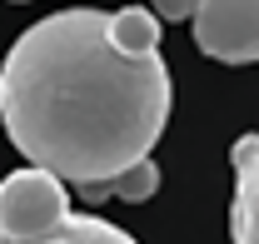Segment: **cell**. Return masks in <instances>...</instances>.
Returning a JSON list of instances; mask_svg holds the SVG:
<instances>
[{
    "label": "cell",
    "mask_w": 259,
    "mask_h": 244,
    "mask_svg": "<svg viewBox=\"0 0 259 244\" xmlns=\"http://www.w3.org/2000/svg\"><path fill=\"white\" fill-rule=\"evenodd\" d=\"M160 20L125 10H55L35 20L0 65L5 140L75 189L135 170L160 145L175 85Z\"/></svg>",
    "instance_id": "obj_1"
},
{
    "label": "cell",
    "mask_w": 259,
    "mask_h": 244,
    "mask_svg": "<svg viewBox=\"0 0 259 244\" xmlns=\"http://www.w3.org/2000/svg\"><path fill=\"white\" fill-rule=\"evenodd\" d=\"M0 244H140V239L125 234L120 224L100 219V214H75L70 210L50 234H35V239H5V234H0Z\"/></svg>",
    "instance_id": "obj_5"
},
{
    "label": "cell",
    "mask_w": 259,
    "mask_h": 244,
    "mask_svg": "<svg viewBox=\"0 0 259 244\" xmlns=\"http://www.w3.org/2000/svg\"><path fill=\"white\" fill-rule=\"evenodd\" d=\"M160 189V170H155V159H140L135 170L125 175H115V180H100V184H85L80 189V199L95 210V205H110V199H130V205H140V199H150Z\"/></svg>",
    "instance_id": "obj_6"
},
{
    "label": "cell",
    "mask_w": 259,
    "mask_h": 244,
    "mask_svg": "<svg viewBox=\"0 0 259 244\" xmlns=\"http://www.w3.org/2000/svg\"><path fill=\"white\" fill-rule=\"evenodd\" d=\"M194 45L220 65H254L259 60V0H199Z\"/></svg>",
    "instance_id": "obj_3"
},
{
    "label": "cell",
    "mask_w": 259,
    "mask_h": 244,
    "mask_svg": "<svg viewBox=\"0 0 259 244\" xmlns=\"http://www.w3.org/2000/svg\"><path fill=\"white\" fill-rule=\"evenodd\" d=\"M234 205H229V244H259V135H239L234 150Z\"/></svg>",
    "instance_id": "obj_4"
},
{
    "label": "cell",
    "mask_w": 259,
    "mask_h": 244,
    "mask_svg": "<svg viewBox=\"0 0 259 244\" xmlns=\"http://www.w3.org/2000/svg\"><path fill=\"white\" fill-rule=\"evenodd\" d=\"M194 10H199V0H150V15H155V20H169V25H175V20H190Z\"/></svg>",
    "instance_id": "obj_7"
},
{
    "label": "cell",
    "mask_w": 259,
    "mask_h": 244,
    "mask_svg": "<svg viewBox=\"0 0 259 244\" xmlns=\"http://www.w3.org/2000/svg\"><path fill=\"white\" fill-rule=\"evenodd\" d=\"M70 214V194L45 170H15L0 180V234L5 239H35L50 234Z\"/></svg>",
    "instance_id": "obj_2"
}]
</instances>
